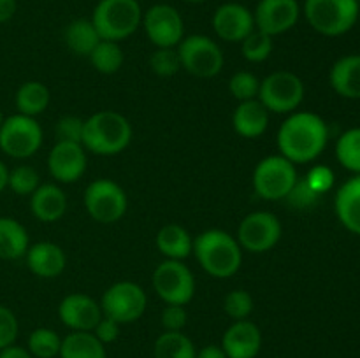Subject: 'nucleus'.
I'll return each mask as SVG.
<instances>
[{"label":"nucleus","instance_id":"9","mask_svg":"<svg viewBox=\"0 0 360 358\" xmlns=\"http://www.w3.org/2000/svg\"><path fill=\"white\" fill-rule=\"evenodd\" d=\"M84 207L97 223L111 225L122 220L129 207L127 193L112 179H95L84 190Z\"/></svg>","mask_w":360,"mask_h":358},{"label":"nucleus","instance_id":"5","mask_svg":"<svg viewBox=\"0 0 360 358\" xmlns=\"http://www.w3.org/2000/svg\"><path fill=\"white\" fill-rule=\"evenodd\" d=\"M302 13L313 30L327 37H338L357 23L360 6L359 0H306Z\"/></svg>","mask_w":360,"mask_h":358},{"label":"nucleus","instance_id":"24","mask_svg":"<svg viewBox=\"0 0 360 358\" xmlns=\"http://www.w3.org/2000/svg\"><path fill=\"white\" fill-rule=\"evenodd\" d=\"M336 214L341 225L360 235V174L348 179L336 193Z\"/></svg>","mask_w":360,"mask_h":358},{"label":"nucleus","instance_id":"25","mask_svg":"<svg viewBox=\"0 0 360 358\" xmlns=\"http://www.w3.org/2000/svg\"><path fill=\"white\" fill-rule=\"evenodd\" d=\"M157 248L165 260H185L192 255L193 239L181 225L169 223L157 234Z\"/></svg>","mask_w":360,"mask_h":358},{"label":"nucleus","instance_id":"21","mask_svg":"<svg viewBox=\"0 0 360 358\" xmlns=\"http://www.w3.org/2000/svg\"><path fill=\"white\" fill-rule=\"evenodd\" d=\"M30 209L39 221L44 223L58 221L67 211V195L60 186L46 183L30 195Z\"/></svg>","mask_w":360,"mask_h":358},{"label":"nucleus","instance_id":"18","mask_svg":"<svg viewBox=\"0 0 360 358\" xmlns=\"http://www.w3.org/2000/svg\"><path fill=\"white\" fill-rule=\"evenodd\" d=\"M48 171L58 183H76L86 171V151L83 144L56 142L48 154Z\"/></svg>","mask_w":360,"mask_h":358},{"label":"nucleus","instance_id":"14","mask_svg":"<svg viewBox=\"0 0 360 358\" xmlns=\"http://www.w3.org/2000/svg\"><path fill=\"white\" fill-rule=\"evenodd\" d=\"M143 28L157 48H178L185 37V23L174 6L155 4L143 13Z\"/></svg>","mask_w":360,"mask_h":358},{"label":"nucleus","instance_id":"11","mask_svg":"<svg viewBox=\"0 0 360 358\" xmlns=\"http://www.w3.org/2000/svg\"><path fill=\"white\" fill-rule=\"evenodd\" d=\"M146 291L132 281L111 284L101 298L102 314L115 319L120 325L137 321L146 311Z\"/></svg>","mask_w":360,"mask_h":358},{"label":"nucleus","instance_id":"2","mask_svg":"<svg viewBox=\"0 0 360 358\" xmlns=\"http://www.w3.org/2000/svg\"><path fill=\"white\" fill-rule=\"evenodd\" d=\"M192 253L204 272L213 277H232L243 263V249L238 239L220 228L204 230L193 239Z\"/></svg>","mask_w":360,"mask_h":358},{"label":"nucleus","instance_id":"1","mask_svg":"<svg viewBox=\"0 0 360 358\" xmlns=\"http://www.w3.org/2000/svg\"><path fill=\"white\" fill-rule=\"evenodd\" d=\"M329 140V128L315 112H292L278 130V150L292 164H308L319 158Z\"/></svg>","mask_w":360,"mask_h":358},{"label":"nucleus","instance_id":"50","mask_svg":"<svg viewBox=\"0 0 360 358\" xmlns=\"http://www.w3.org/2000/svg\"><path fill=\"white\" fill-rule=\"evenodd\" d=\"M4 123V116H2V111H0V125Z\"/></svg>","mask_w":360,"mask_h":358},{"label":"nucleus","instance_id":"8","mask_svg":"<svg viewBox=\"0 0 360 358\" xmlns=\"http://www.w3.org/2000/svg\"><path fill=\"white\" fill-rule=\"evenodd\" d=\"M259 100L269 112H294L304 100V83L297 74L278 70L260 81Z\"/></svg>","mask_w":360,"mask_h":358},{"label":"nucleus","instance_id":"3","mask_svg":"<svg viewBox=\"0 0 360 358\" xmlns=\"http://www.w3.org/2000/svg\"><path fill=\"white\" fill-rule=\"evenodd\" d=\"M130 140H132V125L120 112L105 109L84 119L81 144L84 150L98 157H115L122 153Z\"/></svg>","mask_w":360,"mask_h":358},{"label":"nucleus","instance_id":"27","mask_svg":"<svg viewBox=\"0 0 360 358\" xmlns=\"http://www.w3.org/2000/svg\"><path fill=\"white\" fill-rule=\"evenodd\" d=\"M60 358H108L105 346L94 332H70L62 339Z\"/></svg>","mask_w":360,"mask_h":358},{"label":"nucleus","instance_id":"31","mask_svg":"<svg viewBox=\"0 0 360 358\" xmlns=\"http://www.w3.org/2000/svg\"><path fill=\"white\" fill-rule=\"evenodd\" d=\"M90 62L94 65V69L101 74H115L122 69L123 65V56L122 48H120V42L115 41H104L102 39L97 46H95L94 51L90 53Z\"/></svg>","mask_w":360,"mask_h":358},{"label":"nucleus","instance_id":"29","mask_svg":"<svg viewBox=\"0 0 360 358\" xmlns=\"http://www.w3.org/2000/svg\"><path fill=\"white\" fill-rule=\"evenodd\" d=\"M49 100H51V93H49L48 86L39 83V81L23 83L18 88L16 97H14L18 112L25 116H32V118L42 114L48 109Z\"/></svg>","mask_w":360,"mask_h":358},{"label":"nucleus","instance_id":"12","mask_svg":"<svg viewBox=\"0 0 360 358\" xmlns=\"http://www.w3.org/2000/svg\"><path fill=\"white\" fill-rule=\"evenodd\" d=\"M153 288L165 304L186 305L195 293V279L181 260H164L153 272Z\"/></svg>","mask_w":360,"mask_h":358},{"label":"nucleus","instance_id":"17","mask_svg":"<svg viewBox=\"0 0 360 358\" xmlns=\"http://www.w3.org/2000/svg\"><path fill=\"white\" fill-rule=\"evenodd\" d=\"M213 30L221 41L241 42L255 30L253 13L238 2L221 4L213 14Z\"/></svg>","mask_w":360,"mask_h":358},{"label":"nucleus","instance_id":"43","mask_svg":"<svg viewBox=\"0 0 360 358\" xmlns=\"http://www.w3.org/2000/svg\"><path fill=\"white\" fill-rule=\"evenodd\" d=\"M160 319L165 332H183L186 321H188V314H186L185 305L167 304L162 311Z\"/></svg>","mask_w":360,"mask_h":358},{"label":"nucleus","instance_id":"26","mask_svg":"<svg viewBox=\"0 0 360 358\" xmlns=\"http://www.w3.org/2000/svg\"><path fill=\"white\" fill-rule=\"evenodd\" d=\"M28 232L18 220L9 216H0V258L18 260L27 255Z\"/></svg>","mask_w":360,"mask_h":358},{"label":"nucleus","instance_id":"10","mask_svg":"<svg viewBox=\"0 0 360 358\" xmlns=\"http://www.w3.org/2000/svg\"><path fill=\"white\" fill-rule=\"evenodd\" d=\"M42 128L37 119L25 114H13L4 118L0 125V150L11 158L34 157L42 146Z\"/></svg>","mask_w":360,"mask_h":358},{"label":"nucleus","instance_id":"30","mask_svg":"<svg viewBox=\"0 0 360 358\" xmlns=\"http://www.w3.org/2000/svg\"><path fill=\"white\" fill-rule=\"evenodd\" d=\"M195 344L183 332H164L155 340V358H195Z\"/></svg>","mask_w":360,"mask_h":358},{"label":"nucleus","instance_id":"6","mask_svg":"<svg viewBox=\"0 0 360 358\" xmlns=\"http://www.w3.org/2000/svg\"><path fill=\"white\" fill-rule=\"evenodd\" d=\"M181 69L200 79H210L220 74L224 69V53L218 42L202 34H193L183 37L178 44Z\"/></svg>","mask_w":360,"mask_h":358},{"label":"nucleus","instance_id":"4","mask_svg":"<svg viewBox=\"0 0 360 358\" xmlns=\"http://www.w3.org/2000/svg\"><path fill=\"white\" fill-rule=\"evenodd\" d=\"M91 23L104 41H125L143 23V9L137 0H98Z\"/></svg>","mask_w":360,"mask_h":358},{"label":"nucleus","instance_id":"45","mask_svg":"<svg viewBox=\"0 0 360 358\" xmlns=\"http://www.w3.org/2000/svg\"><path fill=\"white\" fill-rule=\"evenodd\" d=\"M0 358H34L30 354V351L23 346H18V344H11V346L0 350Z\"/></svg>","mask_w":360,"mask_h":358},{"label":"nucleus","instance_id":"19","mask_svg":"<svg viewBox=\"0 0 360 358\" xmlns=\"http://www.w3.org/2000/svg\"><path fill=\"white\" fill-rule=\"evenodd\" d=\"M220 346L227 358H257L262 350V332L250 319H239L225 330Z\"/></svg>","mask_w":360,"mask_h":358},{"label":"nucleus","instance_id":"15","mask_svg":"<svg viewBox=\"0 0 360 358\" xmlns=\"http://www.w3.org/2000/svg\"><path fill=\"white\" fill-rule=\"evenodd\" d=\"M301 11L297 0H259L253 11L255 28L276 37L297 25Z\"/></svg>","mask_w":360,"mask_h":358},{"label":"nucleus","instance_id":"37","mask_svg":"<svg viewBox=\"0 0 360 358\" xmlns=\"http://www.w3.org/2000/svg\"><path fill=\"white\" fill-rule=\"evenodd\" d=\"M224 309L229 318L234 321L239 319H248L253 312V298L246 290H232L225 295Z\"/></svg>","mask_w":360,"mask_h":358},{"label":"nucleus","instance_id":"36","mask_svg":"<svg viewBox=\"0 0 360 358\" xmlns=\"http://www.w3.org/2000/svg\"><path fill=\"white\" fill-rule=\"evenodd\" d=\"M259 90L260 79L253 72H248V70H239L229 81V91L239 102L259 98Z\"/></svg>","mask_w":360,"mask_h":358},{"label":"nucleus","instance_id":"35","mask_svg":"<svg viewBox=\"0 0 360 358\" xmlns=\"http://www.w3.org/2000/svg\"><path fill=\"white\" fill-rule=\"evenodd\" d=\"M41 186L39 172L30 165H18L9 171L7 188L13 190L16 195H32Z\"/></svg>","mask_w":360,"mask_h":358},{"label":"nucleus","instance_id":"32","mask_svg":"<svg viewBox=\"0 0 360 358\" xmlns=\"http://www.w3.org/2000/svg\"><path fill=\"white\" fill-rule=\"evenodd\" d=\"M60 346H62V337L51 329L32 330L27 340V350L34 358H55L60 354Z\"/></svg>","mask_w":360,"mask_h":358},{"label":"nucleus","instance_id":"44","mask_svg":"<svg viewBox=\"0 0 360 358\" xmlns=\"http://www.w3.org/2000/svg\"><path fill=\"white\" fill-rule=\"evenodd\" d=\"M120 329H122V325H120L118 321L108 318V316H102L101 321L95 325V329L91 330V332H94V336L105 346V344H111L118 339Z\"/></svg>","mask_w":360,"mask_h":358},{"label":"nucleus","instance_id":"41","mask_svg":"<svg viewBox=\"0 0 360 358\" xmlns=\"http://www.w3.org/2000/svg\"><path fill=\"white\" fill-rule=\"evenodd\" d=\"M334 179H336V175H334L333 168L327 167V165H315V167H311L308 171L304 181L308 183L313 192L322 195V193H327L333 188Z\"/></svg>","mask_w":360,"mask_h":358},{"label":"nucleus","instance_id":"47","mask_svg":"<svg viewBox=\"0 0 360 358\" xmlns=\"http://www.w3.org/2000/svg\"><path fill=\"white\" fill-rule=\"evenodd\" d=\"M195 358H227V354H225V351L218 344H207V346L200 347L197 351Z\"/></svg>","mask_w":360,"mask_h":358},{"label":"nucleus","instance_id":"39","mask_svg":"<svg viewBox=\"0 0 360 358\" xmlns=\"http://www.w3.org/2000/svg\"><path fill=\"white\" fill-rule=\"evenodd\" d=\"M83 126L84 119L77 118V116H63L56 121L55 133L56 142H76L81 144L83 140Z\"/></svg>","mask_w":360,"mask_h":358},{"label":"nucleus","instance_id":"42","mask_svg":"<svg viewBox=\"0 0 360 358\" xmlns=\"http://www.w3.org/2000/svg\"><path fill=\"white\" fill-rule=\"evenodd\" d=\"M18 332H20V325H18L16 314L9 307L0 304V350L14 344Z\"/></svg>","mask_w":360,"mask_h":358},{"label":"nucleus","instance_id":"48","mask_svg":"<svg viewBox=\"0 0 360 358\" xmlns=\"http://www.w3.org/2000/svg\"><path fill=\"white\" fill-rule=\"evenodd\" d=\"M7 179H9V168L0 160V193L7 188Z\"/></svg>","mask_w":360,"mask_h":358},{"label":"nucleus","instance_id":"33","mask_svg":"<svg viewBox=\"0 0 360 358\" xmlns=\"http://www.w3.org/2000/svg\"><path fill=\"white\" fill-rule=\"evenodd\" d=\"M336 157L345 168L360 174V128H350L338 139Z\"/></svg>","mask_w":360,"mask_h":358},{"label":"nucleus","instance_id":"22","mask_svg":"<svg viewBox=\"0 0 360 358\" xmlns=\"http://www.w3.org/2000/svg\"><path fill=\"white\" fill-rule=\"evenodd\" d=\"M232 125L241 137L246 139H257L262 135L269 125V111L260 104L259 98L255 100L239 102L232 114Z\"/></svg>","mask_w":360,"mask_h":358},{"label":"nucleus","instance_id":"16","mask_svg":"<svg viewBox=\"0 0 360 358\" xmlns=\"http://www.w3.org/2000/svg\"><path fill=\"white\" fill-rule=\"evenodd\" d=\"M60 321L70 329V332H91L102 314L101 302L84 293H69L58 305Z\"/></svg>","mask_w":360,"mask_h":358},{"label":"nucleus","instance_id":"38","mask_svg":"<svg viewBox=\"0 0 360 358\" xmlns=\"http://www.w3.org/2000/svg\"><path fill=\"white\" fill-rule=\"evenodd\" d=\"M150 67L157 76L171 77L181 69L178 49L176 48H157V51L150 56Z\"/></svg>","mask_w":360,"mask_h":358},{"label":"nucleus","instance_id":"7","mask_svg":"<svg viewBox=\"0 0 360 358\" xmlns=\"http://www.w3.org/2000/svg\"><path fill=\"white\" fill-rule=\"evenodd\" d=\"M299 175L295 164L281 154L262 158L253 171V188L264 200H285Z\"/></svg>","mask_w":360,"mask_h":358},{"label":"nucleus","instance_id":"20","mask_svg":"<svg viewBox=\"0 0 360 358\" xmlns=\"http://www.w3.org/2000/svg\"><path fill=\"white\" fill-rule=\"evenodd\" d=\"M25 260H27L30 272L37 277H44V279L60 276L67 265L65 251L58 244L48 241L28 246Z\"/></svg>","mask_w":360,"mask_h":358},{"label":"nucleus","instance_id":"49","mask_svg":"<svg viewBox=\"0 0 360 358\" xmlns=\"http://www.w3.org/2000/svg\"><path fill=\"white\" fill-rule=\"evenodd\" d=\"M185 2H190V4H200V2H204V0H185Z\"/></svg>","mask_w":360,"mask_h":358},{"label":"nucleus","instance_id":"23","mask_svg":"<svg viewBox=\"0 0 360 358\" xmlns=\"http://www.w3.org/2000/svg\"><path fill=\"white\" fill-rule=\"evenodd\" d=\"M330 86L338 95L352 100L360 98V55H348L338 60L329 74Z\"/></svg>","mask_w":360,"mask_h":358},{"label":"nucleus","instance_id":"46","mask_svg":"<svg viewBox=\"0 0 360 358\" xmlns=\"http://www.w3.org/2000/svg\"><path fill=\"white\" fill-rule=\"evenodd\" d=\"M18 11L16 0H0V23H7Z\"/></svg>","mask_w":360,"mask_h":358},{"label":"nucleus","instance_id":"13","mask_svg":"<svg viewBox=\"0 0 360 358\" xmlns=\"http://www.w3.org/2000/svg\"><path fill=\"white\" fill-rule=\"evenodd\" d=\"M236 239L241 249L250 253L271 251L281 239V223L269 211H255L243 218Z\"/></svg>","mask_w":360,"mask_h":358},{"label":"nucleus","instance_id":"28","mask_svg":"<svg viewBox=\"0 0 360 358\" xmlns=\"http://www.w3.org/2000/svg\"><path fill=\"white\" fill-rule=\"evenodd\" d=\"M63 39H65V44L74 55L79 56H90V53L94 51L95 46L102 41L98 32L95 30L91 20H74L67 25L65 32H63Z\"/></svg>","mask_w":360,"mask_h":358},{"label":"nucleus","instance_id":"34","mask_svg":"<svg viewBox=\"0 0 360 358\" xmlns=\"http://www.w3.org/2000/svg\"><path fill=\"white\" fill-rule=\"evenodd\" d=\"M273 39L274 37H271V35L264 34V32L255 28L248 37L241 41V53L245 56V60H248L252 63L266 62L274 49Z\"/></svg>","mask_w":360,"mask_h":358},{"label":"nucleus","instance_id":"40","mask_svg":"<svg viewBox=\"0 0 360 358\" xmlns=\"http://www.w3.org/2000/svg\"><path fill=\"white\" fill-rule=\"evenodd\" d=\"M319 199V193L313 192L304 179H297V183H295L294 188L290 190V193L285 197V200H287L292 207H295V209H309V207L315 206Z\"/></svg>","mask_w":360,"mask_h":358}]
</instances>
